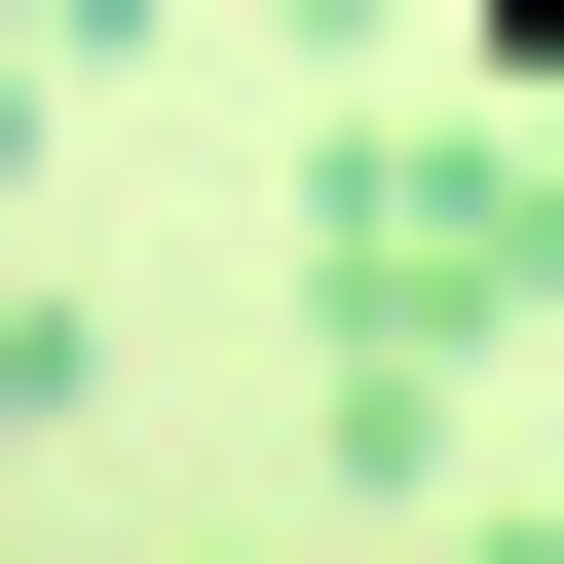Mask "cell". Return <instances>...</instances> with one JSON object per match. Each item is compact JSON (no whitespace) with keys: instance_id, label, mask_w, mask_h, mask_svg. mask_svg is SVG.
Instances as JSON below:
<instances>
[{"instance_id":"6da1fadb","label":"cell","mask_w":564,"mask_h":564,"mask_svg":"<svg viewBox=\"0 0 564 564\" xmlns=\"http://www.w3.org/2000/svg\"><path fill=\"white\" fill-rule=\"evenodd\" d=\"M564 302V151H452V113H339L302 151V489L339 527H452V377Z\"/></svg>"},{"instance_id":"7a4b0ae2","label":"cell","mask_w":564,"mask_h":564,"mask_svg":"<svg viewBox=\"0 0 564 564\" xmlns=\"http://www.w3.org/2000/svg\"><path fill=\"white\" fill-rule=\"evenodd\" d=\"M39 414H76V302H0V452H39Z\"/></svg>"},{"instance_id":"3957f363","label":"cell","mask_w":564,"mask_h":564,"mask_svg":"<svg viewBox=\"0 0 564 564\" xmlns=\"http://www.w3.org/2000/svg\"><path fill=\"white\" fill-rule=\"evenodd\" d=\"M39 76H76V39H39V0H0V188H39Z\"/></svg>"},{"instance_id":"277c9868","label":"cell","mask_w":564,"mask_h":564,"mask_svg":"<svg viewBox=\"0 0 564 564\" xmlns=\"http://www.w3.org/2000/svg\"><path fill=\"white\" fill-rule=\"evenodd\" d=\"M39 39H76V76H113V39H151V0H39Z\"/></svg>"}]
</instances>
